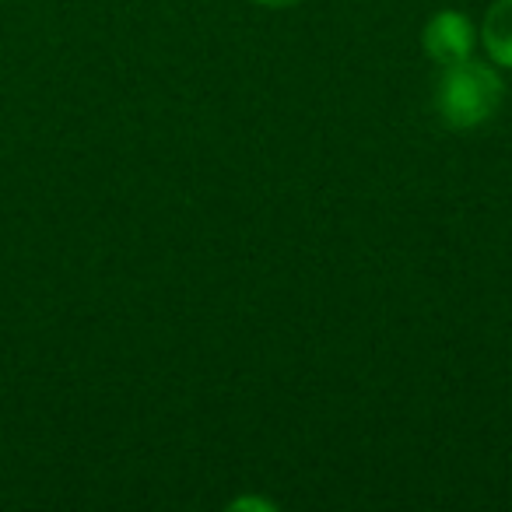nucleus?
<instances>
[{"mask_svg": "<svg viewBox=\"0 0 512 512\" xmlns=\"http://www.w3.org/2000/svg\"><path fill=\"white\" fill-rule=\"evenodd\" d=\"M256 4H264V8H292L295 0H256Z\"/></svg>", "mask_w": 512, "mask_h": 512, "instance_id": "4", "label": "nucleus"}, {"mask_svg": "<svg viewBox=\"0 0 512 512\" xmlns=\"http://www.w3.org/2000/svg\"><path fill=\"white\" fill-rule=\"evenodd\" d=\"M481 39L495 64L512 67V0H495V4H491L488 18H484Z\"/></svg>", "mask_w": 512, "mask_h": 512, "instance_id": "3", "label": "nucleus"}, {"mask_svg": "<svg viewBox=\"0 0 512 512\" xmlns=\"http://www.w3.org/2000/svg\"><path fill=\"white\" fill-rule=\"evenodd\" d=\"M502 92V78L488 64H477L467 57L460 64H446V74L435 88V109L446 120V127L470 130L498 113Z\"/></svg>", "mask_w": 512, "mask_h": 512, "instance_id": "1", "label": "nucleus"}, {"mask_svg": "<svg viewBox=\"0 0 512 512\" xmlns=\"http://www.w3.org/2000/svg\"><path fill=\"white\" fill-rule=\"evenodd\" d=\"M474 50V25L460 11H439L425 25V53L439 64H460Z\"/></svg>", "mask_w": 512, "mask_h": 512, "instance_id": "2", "label": "nucleus"}]
</instances>
